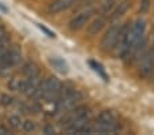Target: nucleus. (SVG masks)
I'll use <instances>...</instances> for the list:
<instances>
[{"instance_id": "ddd939ff", "label": "nucleus", "mask_w": 154, "mask_h": 135, "mask_svg": "<svg viewBox=\"0 0 154 135\" xmlns=\"http://www.w3.org/2000/svg\"><path fill=\"white\" fill-rule=\"evenodd\" d=\"M7 123H8L10 128H12V130H18V128H20V126H22L20 118H19V116H17V115H12V116H10L8 120H7Z\"/></svg>"}, {"instance_id": "423d86ee", "label": "nucleus", "mask_w": 154, "mask_h": 135, "mask_svg": "<svg viewBox=\"0 0 154 135\" xmlns=\"http://www.w3.org/2000/svg\"><path fill=\"white\" fill-rule=\"evenodd\" d=\"M154 71V52L147 51L143 53L139 60V75L142 78H149Z\"/></svg>"}, {"instance_id": "0eeeda50", "label": "nucleus", "mask_w": 154, "mask_h": 135, "mask_svg": "<svg viewBox=\"0 0 154 135\" xmlns=\"http://www.w3.org/2000/svg\"><path fill=\"white\" fill-rule=\"evenodd\" d=\"M74 4H75V0H53L48 7V11L49 14H59L61 11L68 10Z\"/></svg>"}, {"instance_id": "2eb2a0df", "label": "nucleus", "mask_w": 154, "mask_h": 135, "mask_svg": "<svg viewBox=\"0 0 154 135\" xmlns=\"http://www.w3.org/2000/svg\"><path fill=\"white\" fill-rule=\"evenodd\" d=\"M0 103L3 104L4 106H8V105H11V104L14 103V98H12L11 96H8V94H2V97H0Z\"/></svg>"}, {"instance_id": "dca6fc26", "label": "nucleus", "mask_w": 154, "mask_h": 135, "mask_svg": "<svg viewBox=\"0 0 154 135\" xmlns=\"http://www.w3.org/2000/svg\"><path fill=\"white\" fill-rule=\"evenodd\" d=\"M37 26H38V29H40L41 32H44V33H45V34H47L49 38H55V37H56V35H55V33H53V32H51V30L48 29V27H45V26H44V25H40V23H38Z\"/></svg>"}, {"instance_id": "412c9836", "label": "nucleus", "mask_w": 154, "mask_h": 135, "mask_svg": "<svg viewBox=\"0 0 154 135\" xmlns=\"http://www.w3.org/2000/svg\"><path fill=\"white\" fill-rule=\"evenodd\" d=\"M0 11H3V12H7V11H8V8H7V7L4 6V4H2V3H0Z\"/></svg>"}, {"instance_id": "f257e3e1", "label": "nucleus", "mask_w": 154, "mask_h": 135, "mask_svg": "<svg viewBox=\"0 0 154 135\" xmlns=\"http://www.w3.org/2000/svg\"><path fill=\"white\" fill-rule=\"evenodd\" d=\"M119 128V121L111 111H102L97 116V123L93 128V134H112Z\"/></svg>"}, {"instance_id": "9d476101", "label": "nucleus", "mask_w": 154, "mask_h": 135, "mask_svg": "<svg viewBox=\"0 0 154 135\" xmlns=\"http://www.w3.org/2000/svg\"><path fill=\"white\" fill-rule=\"evenodd\" d=\"M22 74L26 78H35V76H40V68L34 62H27L22 67Z\"/></svg>"}, {"instance_id": "7ed1b4c3", "label": "nucleus", "mask_w": 154, "mask_h": 135, "mask_svg": "<svg viewBox=\"0 0 154 135\" xmlns=\"http://www.w3.org/2000/svg\"><path fill=\"white\" fill-rule=\"evenodd\" d=\"M94 14V8L93 7H87V8H83L82 11H79L75 17L68 22V29L71 32H78V30L83 29L89 21H90V18L93 17Z\"/></svg>"}, {"instance_id": "9b49d317", "label": "nucleus", "mask_w": 154, "mask_h": 135, "mask_svg": "<svg viewBox=\"0 0 154 135\" xmlns=\"http://www.w3.org/2000/svg\"><path fill=\"white\" fill-rule=\"evenodd\" d=\"M49 63L53 66V68H56V70L59 71V72H61V74L68 72L67 63L64 62L63 59H60V57H52V59H49Z\"/></svg>"}, {"instance_id": "aec40b11", "label": "nucleus", "mask_w": 154, "mask_h": 135, "mask_svg": "<svg viewBox=\"0 0 154 135\" xmlns=\"http://www.w3.org/2000/svg\"><path fill=\"white\" fill-rule=\"evenodd\" d=\"M142 6L143 7H142V10H140V11L143 12V11H146V10L149 8V0H143V4H142Z\"/></svg>"}, {"instance_id": "5701e85b", "label": "nucleus", "mask_w": 154, "mask_h": 135, "mask_svg": "<svg viewBox=\"0 0 154 135\" xmlns=\"http://www.w3.org/2000/svg\"><path fill=\"white\" fill-rule=\"evenodd\" d=\"M82 2H86V3H87V2H90V0H82Z\"/></svg>"}, {"instance_id": "6ab92c4d", "label": "nucleus", "mask_w": 154, "mask_h": 135, "mask_svg": "<svg viewBox=\"0 0 154 135\" xmlns=\"http://www.w3.org/2000/svg\"><path fill=\"white\" fill-rule=\"evenodd\" d=\"M10 134V130L4 126H0V135H8Z\"/></svg>"}, {"instance_id": "39448f33", "label": "nucleus", "mask_w": 154, "mask_h": 135, "mask_svg": "<svg viewBox=\"0 0 154 135\" xmlns=\"http://www.w3.org/2000/svg\"><path fill=\"white\" fill-rule=\"evenodd\" d=\"M90 115H91V112L87 106H85V105L75 106V108H72L70 111V113H67L60 120V126L61 127H67L68 124L72 123V121L78 120V119H81V118H85V116H90Z\"/></svg>"}, {"instance_id": "f03ea898", "label": "nucleus", "mask_w": 154, "mask_h": 135, "mask_svg": "<svg viewBox=\"0 0 154 135\" xmlns=\"http://www.w3.org/2000/svg\"><path fill=\"white\" fill-rule=\"evenodd\" d=\"M120 32H122V25L119 22H115L113 25L108 27V30L105 32V34L102 35L101 41H100V48L104 52H111L115 49L117 44V40H119Z\"/></svg>"}, {"instance_id": "1a4fd4ad", "label": "nucleus", "mask_w": 154, "mask_h": 135, "mask_svg": "<svg viewBox=\"0 0 154 135\" xmlns=\"http://www.w3.org/2000/svg\"><path fill=\"white\" fill-rule=\"evenodd\" d=\"M105 25H106V18H105V15L101 14L100 17H97L96 19L87 26V34L89 35H97L105 27Z\"/></svg>"}, {"instance_id": "4be33fe9", "label": "nucleus", "mask_w": 154, "mask_h": 135, "mask_svg": "<svg viewBox=\"0 0 154 135\" xmlns=\"http://www.w3.org/2000/svg\"><path fill=\"white\" fill-rule=\"evenodd\" d=\"M3 33H4V30H3V29H2V27H0V35L3 34Z\"/></svg>"}, {"instance_id": "f8f14e48", "label": "nucleus", "mask_w": 154, "mask_h": 135, "mask_svg": "<svg viewBox=\"0 0 154 135\" xmlns=\"http://www.w3.org/2000/svg\"><path fill=\"white\" fill-rule=\"evenodd\" d=\"M89 66H90V67L93 68V70L96 71V72L100 76H101L102 81H105V82H108V81H109V76L106 75V72H105L104 67H102V66L98 62H96V60H89Z\"/></svg>"}, {"instance_id": "a211bd4d", "label": "nucleus", "mask_w": 154, "mask_h": 135, "mask_svg": "<svg viewBox=\"0 0 154 135\" xmlns=\"http://www.w3.org/2000/svg\"><path fill=\"white\" fill-rule=\"evenodd\" d=\"M42 132H44V134H47V135H53L56 131H55V128H53V126H51V124H47V126H44Z\"/></svg>"}, {"instance_id": "f3484780", "label": "nucleus", "mask_w": 154, "mask_h": 135, "mask_svg": "<svg viewBox=\"0 0 154 135\" xmlns=\"http://www.w3.org/2000/svg\"><path fill=\"white\" fill-rule=\"evenodd\" d=\"M19 81H20V79H17V78H12V79L8 82V87L11 89V90L18 91V85H19Z\"/></svg>"}, {"instance_id": "20e7f679", "label": "nucleus", "mask_w": 154, "mask_h": 135, "mask_svg": "<svg viewBox=\"0 0 154 135\" xmlns=\"http://www.w3.org/2000/svg\"><path fill=\"white\" fill-rule=\"evenodd\" d=\"M82 98H83V96L78 90H74L67 96L59 98L56 101V108H57L59 112H68L72 108H75L79 101H82Z\"/></svg>"}, {"instance_id": "4468645a", "label": "nucleus", "mask_w": 154, "mask_h": 135, "mask_svg": "<svg viewBox=\"0 0 154 135\" xmlns=\"http://www.w3.org/2000/svg\"><path fill=\"white\" fill-rule=\"evenodd\" d=\"M35 128H37V126H35V123L33 120L22 121V130H23L25 132H34Z\"/></svg>"}, {"instance_id": "6e6552de", "label": "nucleus", "mask_w": 154, "mask_h": 135, "mask_svg": "<svg viewBox=\"0 0 154 135\" xmlns=\"http://www.w3.org/2000/svg\"><path fill=\"white\" fill-rule=\"evenodd\" d=\"M130 7H131V0H122L119 4H115L112 12L109 14L111 19L112 21H117V19H120V18L130 10Z\"/></svg>"}]
</instances>
